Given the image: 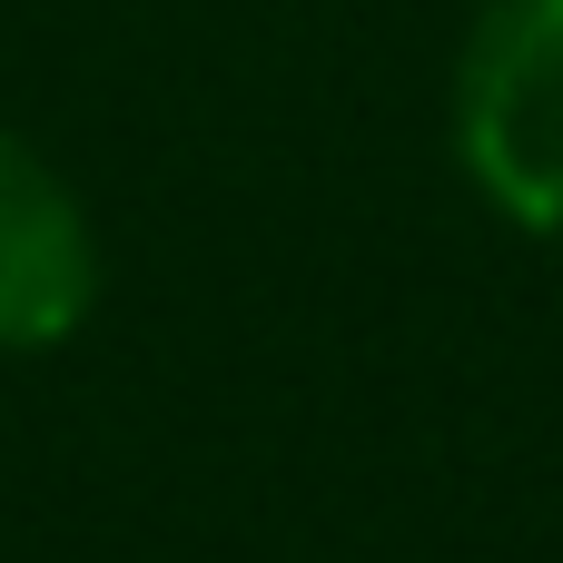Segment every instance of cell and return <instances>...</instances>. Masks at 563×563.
<instances>
[{"label":"cell","instance_id":"cell-1","mask_svg":"<svg viewBox=\"0 0 563 563\" xmlns=\"http://www.w3.org/2000/svg\"><path fill=\"white\" fill-rule=\"evenodd\" d=\"M455 168L505 228L563 238V0H485L455 59Z\"/></svg>","mask_w":563,"mask_h":563},{"label":"cell","instance_id":"cell-2","mask_svg":"<svg viewBox=\"0 0 563 563\" xmlns=\"http://www.w3.org/2000/svg\"><path fill=\"white\" fill-rule=\"evenodd\" d=\"M99 307V238L69 178L0 129V356H49Z\"/></svg>","mask_w":563,"mask_h":563}]
</instances>
